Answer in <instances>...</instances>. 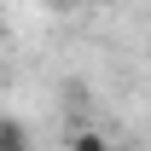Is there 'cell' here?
I'll return each mask as SVG.
<instances>
[{
	"label": "cell",
	"instance_id": "3",
	"mask_svg": "<svg viewBox=\"0 0 151 151\" xmlns=\"http://www.w3.org/2000/svg\"><path fill=\"white\" fill-rule=\"evenodd\" d=\"M111 151H116V145H111Z\"/></svg>",
	"mask_w": 151,
	"mask_h": 151
},
{
	"label": "cell",
	"instance_id": "1",
	"mask_svg": "<svg viewBox=\"0 0 151 151\" xmlns=\"http://www.w3.org/2000/svg\"><path fill=\"white\" fill-rule=\"evenodd\" d=\"M0 151H35L29 122H18V116H0Z\"/></svg>",
	"mask_w": 151,
	"mask_h": 151
},
{
	"label": "cell",
	"instance_id": "2",
	"mask_svg": "<svg viewBox=\"0 0 151 151\" xmlns=\"http://www.w3.org/2000/svg\"><path fill=\"white\" fill-rule=\"evenodd\" d=\"M70 151H111V139L93 134V128H76V134H70Z\"/></svg>",
	"mask_w": 151,
	"mask_h": 151
}]
</instances>
